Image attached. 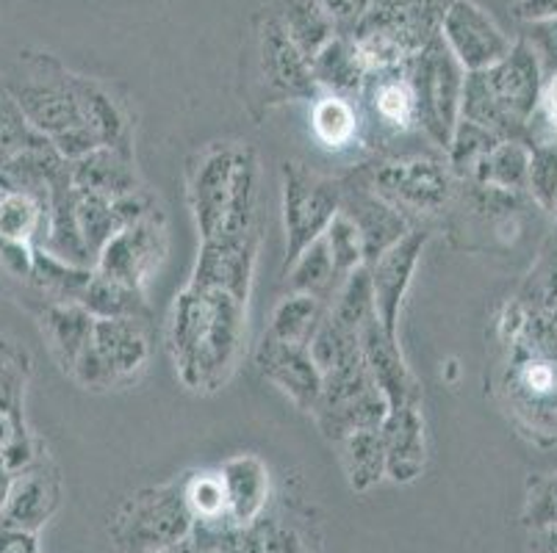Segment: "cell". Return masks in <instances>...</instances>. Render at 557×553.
Returning a JSON list of instances; mask_svg holds the SVG:
<instances>
[{
    "instance_id": "e0dca14e",
    "label": "cell",
    "mask_w": 557,
    "mask_h": 553,
    "mask_svg": "<svg viewBox=\"0 0 557 553\" xmlns=\"http://www.w3.org/2000/svg\"><path fill=\"white\" fill-rule=\"evenodd\" d=\"M256 365L288 402L297 404L302 413H313L322 393V372L313 363L306 343H281L263 335L256 352Z\"/></svg>"
},
{
    "instance_id": "74e56055",
    "label": "cell",
    "mask_w": 557,
    "mask_h": 553,
    "mask_svg": "<svg viewBox=\"0 0 557 553\" xmlns=\"http://www.w3.org/2000/svg\"><path fill=\"white\" fill-rule=\"evenodd\" d=\"M75 219H78L81 241H84L89 261H95V257L100 255V250L111 241V236H116V232L123 230L120 222H116L111 200L100 194H78V202H75Z\"/></svg>"
},
{
    "instance_id": "816d5d0a",
    "label": "cell",
    "mask_w": 557,
    "mask_h": 553,
    "mask_svg": "<svg viewBox=\"0 0 557 553\" xmlns=\"http://www.w3.org/2000/svg\"><path fill=\"white\" fill-rule=\"evenodd\" d=\"M161 553H195V548H191L189 537H186L184 542H178V545H175V548H170V551H161Z\"/></svg>"
},
{
    "instance_id": "ac0fdd59",
    "label": "cell",
    "mask_w": 557,
    "mask_h": 553,
    "mask_svg": "<svg viewBox=\"0 0 557 553\" xmlns=\"http://www.w3.org/2000/svg\"><path fill=\"white\" fill-rule=\"evenodd\" d=\"M342 211L347 213L352 225L358 227L363 241V257L367 263H372L374 257H380L388 247L399 241L403 236H408L410 225L405 219V213L397 211L392 202H386L377 191L361 180L342 183Z\"/></svg>"
},
{
    "instance_id": "ba28073f",
    "label": "cell",
    "mask_w": 557,
    "mask_h": 553,
    "mask_svg": "<svg viewBox=\"0 0 557 553\" xmlns=\"http://www.w3.org/2000/svg\"><path fill=\"white\" fill-rule=\"evenodd\" d=\"M369 186L397 211L435 216L455 194V175L438 159H399L369 169Z\"/></svg>"
},
{
    "instance_id": "44dd1931",
    "label": "cell",
    "mask_w": 557,
    "mask_h": 553,
    "mask_svg": "<svg viewBox=\"0 0 557 553\" xmlns=\"http://www.w3.org/2000/svg\"><path fill=\"white\" fill-rule=\"evenodd\" d=\"M383 445H386V476L397 485H410L422 476L428 465V443H424L422 404H405L388 410L380 424Z\"/></svg>"
},
{
    "instance_id": "d6986e66",
    "label": "cell",
    "mask_w": 557,
    "mask_h": 553,
    "mask_svg": "<svg viewBox=\"0 0 557 553\" xmlns=\"http://www.w3.org/2000/svg\"><path fill=\"white\" fill-rule=\"evenodd\" d=\"M361 352L372 372L374 385L386 395L388 410L405 407V404H422V390L417 377L408 368L399 349V338L388 335L380 327L377 316L369 318L361 329Z\"/></svg>"
},
{
    "instance_id": "f1b7e54d",
    "label": "cell",
    "mask_w": 557,
    "mask_h": 553,
    "mask_svg": "<svg viewBox=\"0 0 557 553\" xmlns=\"http://www.w3.org/2000/svg\"><path fill=\"white\" fill-rule=\"evenodd\" d=\"M277 20L308 61L338 34L336 20L319 0H281Z\"/></svg>"
},
{
    "instance_id": "8d00e7d4",
    "label": "cell",
    "mask_w": 557,
    "mask_h": 553,
    "mask_svg": "<svg viewBox=\"0 0 557 553\" xmlns=\"http://www.w3.org/2000/svg\"><path fill=\"white\" fill-rule=\"evenodd\" d=\"M499 136L491 134V130L480 128L469 120H458L453 130V139L447 147V166L458 180L474 183L480 166L485 164V159L491 155L496 144H499Z\"/></svg>"
},
{
    "instance_id": "f546056e",
    "label": "cell",
    "mask_w": 557,
    "mask_h": 553,
    "mask_svg": "<svg viewBox=\"0 0 557 553\" xmlns=\"http://www.w3.org/2000/svg\"><path fill=\"white\" fill-rule=\"evenodd\" d=\"M81 109H84L86 128L92 130L100 147H131V122L123 105L92 78L78 75Z\"/></svg>"
},
{
    "instance_id": "f5cc1de1",
    "label": "cell",
    "mask_w": 557,
    "mask_h": 553,
    "mask_svg": "<svg viewBox=\"0 0 557 553\" xmlns=\"http://www.w3.org/2000/svg\"><path fill=\"white\" fill-rule=\"evenodd\" d=\"M530 553H549V551H546V548L541 545V542L533 537V545H530Z\"/></svg>"
},
{
    "instance_id": "30bf717a",
    "label": "cell",
    "mask_w": 557,
    "mask_h": 553,
    "mask_svg": "<svg viewBox=\"0 0 557 553\" xmlns=\"http://www.w3.org/2000/svg\"><path fill=\"white\" fill-rule=\"evenodd\" d=\"M166 247L170 238H166L164 213H156L111 236V241L95 257V272L145 293L148 282L164 263Z\"/></svg>"
},
{
    "instance_id": "1f68e13d",
    "label": "cell",
    "mask_w": 557,
    "mask_h": 553,
    "mask_svg": "<svg viewBox=\"0 0 557 553\" xmlns=\"http://www.w3.org/2000/svg\"><path fill=\"white\" fill-rule=\"evenodd\" d=\"M311 130L327 150H344L361 134V116L356 103L344 95H319L311 105Z\"/></svg>"
},
{
    "instance_id": "7a4b0ae2",
    "label": "cell",
    "mask_w": 557,
    "mask_h": 553,
    "mask_svg": "<svg viewBox=\"0 0 557 553\" xmlns=\"http://www.w3.org/2000/svg\"><path fill=\"white\" fill-rule=\"evenodd\" d=\"M258 186L261 166L250 144L222 141L202 152L189 172V208L200 241L261 232Z\"/></svg>"
},
{
    "instance_id": "7bdbcfd3",
    "label": "cell",
    "mask_w": 557,
    "mask_h": 553,
    "mask_svg": "<svg viewBox=\"0 0 557 553\" xmlns=\"http://www.w3.org/2000/svg\"><path fill=\"white\" fill-rule=\"evenodd\" d=\"M527 191L544 211H552L557 200V141H539L530 147Z\"/></svg>"
},
{
    "instance_id": "d4e9b609",
    "label": "cell",
    "mask_w": 557,
    "mask_h": 553,
    "mask_svg": "<svg viewBox=\"0 0 557 553\" xmlns=\"http://www.w3.org/2000/svg\"><path fill=\"white\" fill-rule=\"evenodd\" d=\"M311 73L317 89L327 91V95H344V98H352L356 91H361L369 78L367 64L349 34H336L313 55Z\"/></svg>"
},
{
    "instance_id": "681fc988",
    "label": "cell",
    "mask_w": 557,
    "mask_h": 553,
    "mask_svg": "<svg viewBox=\"0 0 557 553\" xmlns=\"http://www.w3.org/2000/svg\"><path fill=\"white\" fill-rule=\"evenodd\" d=\"M0 553H39L37 535L3 529V526H0Z\"/></svg>"
},
{
    "instance_id": "ab89813d",
    "label": "cell",
    "mask_w": 557,
    "mask_h": 553,
    "mask_svg": "<svg viewBox=\"0 0 557 553\" xmlns=\"http://www.w3.org/2000/svg\"><path fill=\"white\" fill-rule=\"evenodd\" d=\"M184 495L191 515H195V524H227V501L220 470H200V474L186 476Z\"/></svg>"
},
{
    "instance_id": "ee69618b",
    "label": "cell",
    "mask_w": 557,
    "mask_h": 553,
    "mask_svg": "<svg viewBox=\"0 0 557 553\" xmlns=\"http://www.w3.org/2000/svg\"><path fill=\"white\" fill-rule=\"evenodd\" d=\"M524 526L533 531L557 529V476H533L527 481Z\"/></svg>"
},
{
    "instance_id": "f35d334b",
    "label": "cell",
    "mask_w": 557,
    "mask_h": 553,
    "mask_svg": "<svg viewBox=\"0 0 557 553\" xmlns=\"http://www.w3.org/2000/svg\"><path fill=\"white\" fill-rule=\"evenodd\" d=\"M32 379V357L9 338H0V415L23 418L25 388Z\"/></svg>"
},
{
    "instance_id": "8fae6325",
    "label": "cell",
    "mask_w": 557,
    "mask_h": 553,
    "mask_svg": "<svg viewBox=\"0 0 557 553\" xmlns=\"http://www.w3.org/2000/svg\"><path fill=\"white\" fill-rule=\"evenodd\" d=\"M258 84L263 91V103H286V100H313L311 61L288 39L277 14L263 17L258 30Z\"/></svg>"
},
{
    "instance_id": "c3c4849f",
    "label": "cell",
    "mask_w": 557,
    "mask_h": 553,
    "mask_svg": "<svg viewBox=\"0 0 557 553\" xmlns=\"http://www.w3.org/2000/svg\"><path fill=\"white\" fill-rule=\"evenodd\" d=\"M539 111H541V120H544L549 139L557 141V73L549 75V84L544 86Z\"/></svg>"
},
{
    "instance_id": "f907efd6",
    "label": "cell",
    "mask_w": 557,
    "mask_h": 553,
    "mask_svg": "<svg viewBox=\"0 0 557 553\" xmlns=\"http://www.w3.org/2000/svg\"><path fill=\"white\" fill-rule=\"evenodd\" d=\"M12 479H14L12 470H9L7 465L0 463V510H3V501H7V495H9V485H12Z\"/></svg>"
},
{
    "instance_id": "603a6c76",
    "label": "cell",
    "mask_w": 557,
    "mask_h": 553,
    "mask_svg": "<svg viewBox=\"0 0 557 553\" xmlns=\"http://www.w3.org/2000/svg\"><path fill=\"white\" fill-rule=\"evenodd\" d=\"M70 177L78 194H100L109 200L141 189L131 147H98L70 164Z\"/></svg>"
},
{
    "instance_id": "f6af8a7d",
    "label": "cell",
    "mask_w": 557,
    "mask_h": 553,
    "mask_svg": "<svg viewBox=\"0 0 557 553\" xmlns=\"http://www.w3.org/2000/svg\"><path fill=\"white\" fill-rule=\"evenodd\" d=\"M524 39L535 50L544 75L557 73V17L524 25Z\"/></svg>"
},
{
    "instance_id": "7402d4cb",
    "label": "cell",
    "mask_w": 557,
    "mask_h": 553,
    "mask_svg": "<svg viewBox=\"0 0 557 553\" xmlns=\"http://www.w3.org/2000/svg\"><path fill=\"white\" fill-rule=\"evenodd\" d=\"M227 501V524L236 529L258 524L270 504V468L261 456H231L220 468Z\"/></svg>"
},
{
    "instance_id": "277c9868",
    "label": "cell",
    "mask_w": 557,
    "mask_h": 553,
    "mask_svg": "<svg viewBox=\"0 0 557 553\" xmlns=\"http://www.w3.org/2000/svg\"><path fill=\"white\" fill-rule=\"evenodd\" d=\"M3 86L20 105L25 120L32 122L50 144L78 130H89L84 109H81L78 75L64 70L53 55L20 53Z\"/></svg>"
},
{
    "instance_id": "ffe728a7",
    "label": "cell",
    "mask_w": 557,
    "mask_h": 553,
    "mask_svg": "<svg viewBox=\"0 0 557 553\" xmlns=\"http://www.w3.org/2000/svg\"><path fill=\"white\" fill-rule=\"evenodd\" d=\"M92 347L109 365L116 388L148 368L150 338L141 318H95Z\"/></svg>"
},
{
    "instance_id": "e575fe53",
    "label": "cell",
    "mask_w": 557,
    "mask_h": 553,
    "mask_svg": "<svg viewBox=\"0 0 557 553\" xmlns=\"http://www.w3.org/2000/svg\"><path fill=\"white\" fill-rule=\"evenodd\" d=\"M327 313V302L311 297V293H286L272 311L270 338L281 343H311L313 332L319 329Z\"/></svg>"
},
{
    "instance_id": "7c38bea8",
    "label": "cell",
    "mask_w": 557,
    "mask_h": 553,
    "mask_svg": "<svg viewBox=\"0 0 557 553\" xmlns=\"http://www.w3.org/2000/svg\"><path fill=\"white\" fill-rule=\"evenodd\" d=\"M505 393L535 432H557V354L513 347Z\"/></svg>"
},
{
    "instance_id": "4fadbf2b",
    "label": "cell",
    "mask_w": 557,
    "mask_h": 553,
    "mask_svg": "<svg viewBox=\"0 0 557 553\" xmlns=\"http://www.w3.org/2000/svg\"><path fill=\"white\" fill-rule=\"evenodd\" d=\"M438 37L444 39L449 53L466 73H483L494 67L513 45L474 0H453L444 9Z\"/></svg>"
},
{
    "instance_id": "b9f144b4",
    "label": "cell",
    "mask_w": 557,
    "mask_h": 553,
    "mask_svg": "<svg viewBox=\"0 0 557 553\" xmlns=\"http://www.w3.org/2000/svg\"><path fill=\"white\" fill-rule=\"evenodd\" d=\"M322 238H325L331 261L342 280H347V274H352L356 268L367 266L361 232H358V227L352 225V219H349L344 211H338L336 216H333V222L327 225V230L322 232Z\"/></svg>"
},
{
    "instance_id": "5bb4252c",
    "label": "cell",
    "mask_w": 557,
    "mask_h": 553,
    "mask_svg": "<svg viewBox=\"0 0 557 553\" xmlns=\"http://www.w3.org/2000/svg\"><path fill=\"white\" fill-rule=\"evenodd\" d=\"M428 238V230H410L394 247H388L383 255L367 263L369 282H372L374 316H377L380 327L394 335V338H399V313H403L405 297H408L413 274H417L419 261H422Z\"/></svg>"
},
{
    "instance_id": "7dc6e473",
    "label": "cell",
    "mask_w": 557,
    "mask_h": 553,
    "mask_svg": "<svg viewBox=\"0 0 557 553\" xmlns=\"http://www.w3.org/2000/svg\"><path fill=\"white\" fill-rule=\"evenodd\" d=\"M513 14L521 23H541L557 17V0H516Z\"/></svg>"
},
{
    "instance_id": "836d02e7",
    "label": "cell",
    "mask_w": 557,
    "mask_h": 553,
    "mask_svg": "<svg viewBox=\"0 0 557 553\" xmlns=\"http://www.w3.org/2000/svg\"><path fill=\"white\" fill-rule=\"evenodd\" d=\"M78 304L84 311L92 313L95 318H145V313H148L145 293L125 286V282L111 280V277L95 272V268Z\"/></svg>"
},
{
    "instance_id": "d6a6232c",
    "label": "cell",
    "mask_w": 557,
    "mask_h": 553,
    "mask_svg": "<svg viewBox=\"0 0 557 553\" xmlns=\"http://www.w3.org/2000/svg\"><path fill=\"white\" fill-rule=\"evenodd\" d=\"M283 277H286V274H283ZM342 282L344 280L336 274V266H333L331 252H327V243L322 236H319L311 247H306L302 255L288 266V293H311V297L331 304V299L336 297Z\"/></svg>"
},
{
    "instance_id": "52a82bcc",
    "label": "cell",
    "mask_w": 557,
    "mask_h": 553,
    "mask_svg": "<svg viewBox=\"0 0 557 553\" xmlns=\"http://www.w3.org/2000/svg\"><path fill=\"white\" fill-rule=\"evenodd\" d=\"M281 194H283V230H286V257L281 274L311 247L327 225L342 211V183L319 175L297 161L281 166Z\"/></svg>"
},
{
    "instance_id": "9a60e30c",
    "label": "cell",
    "mask_w": 557,
    "mask_h": 553,
    "mask_svg": "<svg viewBox=\"0 0 557 553\" xmlns=\"http://www.w3.org/2000/svg\"><path fill=\"white\" fill-rule=\"evenodd\" d=\"M59 506H62V476L42 449V454L28 468L14 474L3 510H0V526L37 535L59 512Z\"/></svg>"
},
{
    "instance_id": "db71d44e",
    "label": "cell",
    "mask_w": 557,
    "mask_h": 553,
    "mask_svg": "<svg viewBox=\"0 0 557 553\" xmlns=\"http://www.w3.org/2000/svg\"><path fill=\"white\" fill-rule=\"evenodd\" d=\"M552 213H555V216H557V200H555V205H552Z\"/></svg>"
},
{
    "instance_id": "60d3db41",
    "label": "cell",
    "mask_w": 557,
    "mask_h": 553,
    "mask_svg": "<svg viewBox=\"0 0 557 553\" xmlns=\"http://www.w3.org/2000/svg\"><path fill=\"white\" fill-rule=\"evenodd\" d=\"M42 144H50V141L34 128L32 122L25 120V114L12 100L7 86H0V166L12 161L14 155H20V152Z\"/></svg>"
},
{
    "instance_id": "83f0119b",
    "label": "cell",
    "mask_w": 557,
    "mask_h": 553,
    "mask_svg": "<svg viewBox=\"0 0 557 553\" xmlns=\"http://www.w3.org/2000/svg\"><path fill=\"white\" fill-rule=\"evenodd\" d=\"M349 490L367 493L386 479V445L380 429H361L336 443Z\"/></svg>"
},
{
    "instance_id": "9c48e42d",
    "label": "cell",
    "mask_w": 557,
    "mask_h": 553,
    "mask_svg": "<svg viewBox=\"0 0 557 553\" xmlns=\"http://www.w3.org/2000/svg\"><path fill=\"white\" fill-rule=\"evenodd\" d=\"M483 75L510 128L521 141L530 144L527 128H530V120L539 114L541 95H544V70L535 50L524 39H516L508 55L496 61L494 67L483 70Z\"/></svg>"
},
{
    "instance_id": "4dcf8cb0",
    "label": "cell",
    "mask_w": 557,
    "mask_h": 553,
    "mask_svg": "<svg viewBox=\"0 0 557 553\" xmlns=\"http://www.w3.org/2000/svg\"><path fill=\"white\" fill-rule=\"evenodd\" d=\"M92 277V268L78 266V263H67L62 257L50 255V252L37 250L34 252L32 274L28 280L32 286L48 299V304H73L78 302L84 293L86 282Z\"/></svg>"
},
{
    "instance_id": "8992f818",
    "label": "cell",
    "mask_w": 557,
    "mask_h": 553,
    "mask_svg": "<svg viewBox=\"0 0 557 553\" xmlns=\"http://www.w3.org/2000/svg\"><path fill=\"white\" fill-rule=\"evenodd\" d=\"M408 78L417 98V128L424 130L435 147L447 152L453 130L460 120L466 70L460 67L442 37H433L428 48L408 64Z\"/></svg>"
},
{
    "instance_id": "6da1fadb",
    "label": "cell",
    "mask_w": 557,
    "mask_h": 553,
    "mask_svg": "<svg viewBox=\"0 0 557 553\" xmlns=\"http://www.w3.org/2000/svg\"><path fill=\"white\" fill-rule=\"evenodd\" d=\"M247 302L189 282L175 297L166 347L181 382L195 393L225 388L245 349Z\"/></svg>"
},
{
    "instance_id": "bcb514c9",
    "label": "cell",
    "mask_w": 557,
    "mask_h": 553,
    "mask_svg": "<svg viewBox=\"0 0 557 553\" xmlns=\"http://www.w3.org/2000/svg\"><path fill=\"white\" fill-rule=\"evenodd\" d=\"M319 3H322V7L331 12V17L336 20L338 34H349V30L356 28L358 20L367 14L372 0H319Z\"/></svg>"
},
{
    "instance_id": "2e32d148",
    "label": "cell",
    "mask_w": 557,
    "mask_h": 553,
    "mask_svg": "<svg viewBox=\"0 0 557 553\" xmlns=\"http://www.w3.org/2000/svg\"><path fill=\"white\" fill-rule=\"evenodd\" d=\"M258 243H261V232H250V236H216L202 241L200 252H197L191 282L202 288L227 291L236 299H242V302H247L252 286V272H256Z\"/></svg>"
},
{
    "instance_id": "484cf974",
    "label": "cell",
    "mask_w": 557,
    "mask_h": 553,
    "mask_svg": "<svg viewBox=\"0 0 557 553\" xmlns=\"http://www.w3.org/2000/svg\"><path fill=\"white\" fill-rule=\"evenodd\" d=\"M50 227V202L17 189H0V243H23L45 250Z\"/></svg>"
},
{
    "instance_id": "d590c367",
    "label": "cell",
    "mask_w": 557,
    "mask_h": 553,
    "mask_svg": "<svg viewBox=\"0 0 557 553\" xmlns=\"http://www.w3.org/2000/svg\"><path fill=\"white\" fill-rule=\"evenodd\" d=\"M527 175H530V144L519 139H503L480 166L474 183L505 194H519L527 189Z\"/></svg>"
},
{
    "instance_id": "4316f807",
    "label": "cell",
    "mask_w": 557,
    "mask_h": 553,
    "mask_svg": "<svg viewBox=\"0 0 557 553\" xmlns=\"http://www.w3.org/2000/svg\"><path fill=\"white\" fill-rule=\"evenodd\" d=\"M39 327H42V335L48 338L50 352L59 360V365H62L64 372H73V363L81 354V349L92 341L95 316L84 311L78 302L45 304Z\"/></svg>"
},
{
    "instance_id": "3957f363",
    "label": "cell",
    "mask_w": 557,
    "mask_h": 553,
    "mask_svg": "<svg viewBox=\"0 0 557 553\" xmlns=\"http://www.w3.org/2000/svg\"><path fill=\"white\" fill-rule=\"evenodd\" d=\"M453 0H372L349 37L369 73L408 67L433 37Z\"/></svg>"
},
{
    "instance_id": "cb8c5ba5",
    "label": "cell",
    "mask_w": 557,
    "mask_h": 553,
    "mask_svg": "<svg viewBox=\"0 0 557 553\" xmlns=\"http://www.w3.org/2000/svg\"><path fill=\"white\" fill-rule=\"evenodd\" d=\"M363 89H367L369 109L380 128L392 134H408L417 128V98H413L408 67L369 73Z\"/></svg>"
},
{
    "instance_id": "5b68a950",
    "label": "cell",
    "mask_w": 557,
    "mask_h": 553,
    "mask_svg": "<svg viewBox=\"0 0 557 553\" xmlns=\"http://www.w3.org/2000/svg\"><path fill=\"white\" fill-rule=\"evenodd\" d=\"M195 529V515L184 495V479L145 487L128 495L109 517L116 553H161L184 542Z\"/></svg>"
}]
</instances>
